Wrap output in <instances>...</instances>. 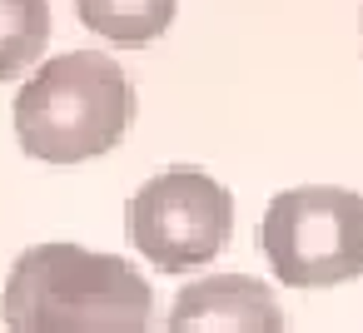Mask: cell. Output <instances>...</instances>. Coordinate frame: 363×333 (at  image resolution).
Instances as JSON below:
<instances>
[{
    "mask_svg": "<svg viewBox=\"0 0 363 333\" xmlns=\"http://www.w3.org/2000/svg\"><path fill=\"white\" fill-rule=\"evenodd\" d=\"M169 333H289V318L264 278L209 273L179 288L169 308Z\"/></svg>",
    "mask_w": 363,
    "mask_h": 333,
    "instance_id": "cell-5",
    "label": "cell"
},
{
    "mask_svg": "<svg viewBox=\"0 0 363 333\" xmlns=\"http://www.w3.org/2000/svg\"><path fill=\"white\" fill-rule=\"evenodd\" d=\"M125 229H130V244L155 269L184 273V269L209 264L229 244L234 199L214 174L194 164H169L130 199Z\"/></svg>",
    "mask_w": 363,
    "mask_h": 333,
    "instance_id": "cell-4",
    "label": "cell"
},
{
    "mask_svg": "<svg viewBox=\"0 0 363 333\" xmlns=\"http://www.w3.org/2000/svg\"><path fill=\"white\" fill-rule=\"evenodd\" d=\"M0 16H6V35H0V80H11L45 50L50 6L45 0H0Z\"/></svg>",
    "mask_w": 363,
    "mask_h": 333,
    "instance_id": "cell-7",
    "label": "cell"
},
{
    "mask_svg": "<svg viewBox=\"0 0 363 333\" xmlns=\"http://www.w3.org/2000/svg\"><path fill=\"white\" fill-rule=\"evenodd\" d=\"M155 293L120 254L35 244L6 278L11 333H150Z\"/></svg>",
    "mask_w": 363,
    "mask_h": 333,
    "instance_id": "cell-1",
    "label": "cell"
},
{
    "mask_svg": "<svg viewBox=\"0 0 363 333\" xmlns=\"http://www.w3.org/2000/svg\"><path fill=\"white\" fill-rule=\"evenodd\" d=\"M179 0H75L80 21L115 45H150L169 30Z\"/></svg>",
    "mask_w": 363,
    "mask_h": 333,
    "instance_id": "cell-6",
    "label": "cell"
},
{
    "mask_svg": "<svg viewBox=\"0 0 363 333\" xmlns=\"http://www.w3.org/2000/svg\"><path fill=\"white\" fill-rule=\"evenodd\" d=\"M259 249L279 283L328 288L363 273V199L333 184H303L269 199Z\"/></svg>",
    "mask_w": 363,
    "mask_h": 333,
    "instance_id": "cell-3",
    "label": "cell"
},
{
    "mask_svg": "<svg viewBox=\"0 0 363 333\" xmlns=\"http://www.w3.org/2000/svg\"><path fill=\"white\" fill-rule=\"evenodd\" d=\"M135 120L130 75L95 50L50 55L16 95L21 149L50 164H80L110 154Z\"/></svg>",
    "mask_w": 363,
    "mask_h": 333,
    "instance_id": "cell-2",
    "label": "cell"
}]
</instances>
